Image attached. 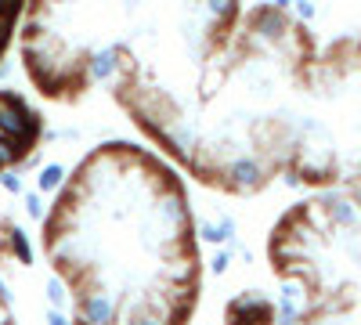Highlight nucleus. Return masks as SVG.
<instances>
[{"label":"nucleus","instance_id":"obj_1","mask_svg":"<svg viewBox=\"0 0 361 325\" xmlns=\"http://www.w3.org/2000/svg\"><path fill=\"white\" fill-rule=\"evenodd\" d=\"M0 127H4V134L15 141V145H22L25 149V141L29 137H37V116L29 112L18 98H11V94H0Z\"/></svg>","mask_w":361,"mask_h":325},{"label":"nucleus","instance_id":"obj_2","mask_svg":"<svg viewBox=\"0 0 361 325\" xmlns=\"http://www.w3.org/2000/svg\"><path fill=\"white\" fill-rule=\"evenodd\" d=\"M307 311H311V286L304 282V275L286 278V282H282V297H279L275 314H279L282 321H296V318H304Z\"/></svg>","mask_w":361,"mask_h":325},{"label":"nucleus","instance_id":"obj_3","mask_svg":"<svg viewBox=\"0 0 361 325\" xmlns=\"http://www.w3.org/2000/svg\"><path fill=\"white\" fill-rule=\"evenodd\" d=\"M224 177L235 192H253L264 185V163L253 159V156H235L228 166H224Z\"/></svg>","mask_w":361,"mask_h":325},{"label":"nucleus","instance_id":"obj_4","mask_svg":"<svg viewBox=\"0 0 361 325\" xmlns=\"http://www.w3.org/2000/svg\"><path fill=\"white\" fill-rule=\"evenodd\" d=\"M116 297L105 289H94V293H87V297L80 300V318L83 321H94V325H105V321H116Z\"/></svg>","mask_w":361,"mask_h":325},{"label":"nucleus","instance_id":"obj_5","mask_svg":"<svg viewBox=\"0 0 361 325\" xmlns=\"http://www.w3.org/2000/svg\"><path fill=\"white\" fill-rule=\"evenodd\" d=\"M228 314H231L235 321H267L271 314H275V304H271L264 293H246V297L231 300Z\"/></svg>","mask_w":361,"mask_h":325},{"label":"nucleus","instance_id":"obj_6","mask_svg":"<svg viewBox=\"0 0 361 325\" xmlns=\"http://www.w3.org/2000/svg\"><path fill=\"white\" fill-rule=\"evenodd\" d=\"M253 33H257V44H275V40H286L289 22L279 8H260L253 18Z\"/></svg>","mask_w":361,"mask_h":325},{"label":"nucleus","instance_id":"obj_7","mask_svg":"<svg viewBox=\"0 0 361 325\" xmlns=\"http://www.w3.org/2000/svg\"><path fill=\"white\" fill-rule=\"evenodd\" d=\"M116 69H119V51H116V47H102V51H94V54H90V62H87V76L94 80V83L112 80Z\"/></svg>","mask_w":361,"mask_h":325},{"label":"nucleus","instance_id":"obj_8","mask_svg":"<svg viewBox=\"0 0 361 325\" xmlns=\"http://www.w3.org/2000/svg\"><path fill=\"white\" fill-rule=\"evenodd\" d=\"M325 210H329V221H333L336 228H354V224H357V206H354V199L336 195L333 202H325Z\"/></svg>","mask_w":361,"mask_h":325},{"label":"nucleus","instance_id":"obj_9","mask_svg":"<svg viewBox=\"0 0 361 325\" xmlns=\"http://www.w3.org/2000/svg\"><path fill=\"white\" fill-rule=\"evenodd\" d=\"M199 239H202V243H214V246H221V243L235 239V221H231V217H224L221 224L202 221V224H199Z\"/></svg>","mask_w":361,"mask_h":325},{"label":"nucleus","instance_id":"obj_10","mask_svg":"<svg viewBox=\"0 0 361 325\" xmlns=\"http://www.w3.org/2000/svg\"><path fill=\"white\" fill-rule=\"evenodd\" d=\"M202 4H206V18L214 22V25L231 22L235 11H238V0H202Z\"/></svg>","mask_w":361,"mask_h":325},{"label":"nucleus","instance_id":"obj_11","mask_svg":"<svg viewBox=\"0 0 361 325\" xmlns=\"http://www.w3.org/2000/svg\"><path fill=\"white\" fill-rule=\"evenodd\" d=\"M66 166L62 163H51V166H44L40 170V177H37V185H40V192H58V188H62L66 185Z\"/></svg>","mask_w":361,"mask_h":325},{"label":"nucleus","instance_id":"obj_12","mask_svg":"<svg viewBox=\"0 0 361 325\" xmlns=\"http://www.w3.org/2000/svg\"><path fill=\"white\" fill-rule=\"evenodd\" d=\"M4 243L15 250V257H18L22 264H33V246H29V239H25V235H22L18 228H11V235H8Z\"/></svg>","mask_w":361,"mask_h":325},{"label":"nucleus","instance_id":"obj_13","mask_svg":"<svg viewBox=\"0 0 361 325\" xmlns=\"http://www.w3.org/2000/svg\"><path fill=\"white\" fill-rule=\"evenodd\" d=\"M44 293H47V304H51V307H62L69 289H66V282L58 278V275H51V278H47V286H44Z\"/></svg>","mask_w":361,"mask_h":325},{"label":"nucleus","instance_id":"obj_14","mask_svg":"<svg viewBox=\"0 0 361 325\" xmlns=\"http://www.w3.org/2000/svg\"><path fill=\"white\" fill-rule=\"evenodd\" d=\"M25 214L33 221H47V202L40 195H25Z\"/></svg>","mask_w":361,"mask_h":325},{"label":"nucleus","instance_id":"obj_15","mask_svg":"<svg viewBox=\"0 0 361 325\" xmlns=\"http://www.w3.org/2000/svg\"><path fill=\"white\" fill-rule=\"evenodd\" d=\"M0 188L11 192V195H18V192H22V177L11 173V170H8V173H0Z\"/></svg>","mask_w":361,"mask_h":325},{"label":"nucleus","instance_id":"obj_16","mask_svg":"<svg viewBox=\"0 0 361 325\" xmlns=\"http://www.w3.org/2000/svg\"><path fill=\"white\" fill-rule=\"evenodd\" d=\"M228 264H231V257H228V253H217L214 260H209V271H214V275H224Z\"/></svg>","mask_w":361,"mask_h":325},{"label":"nucleus","instance_id":"obj_17","mask_svg":"<svg viewBox=\"0 0 361 325\" xmlns=\"http://www.w3.org/2000/svg\"><path fill=\"white\" fill-rule=\"evenodd\" d=\"M296 15L304 18V22H307V18H314V4H311V0H296Z\"/></svg>","mask_w":361,"mask_h":325},{"label":"nucleus","instance_id":"obj_18","mask_svg":"<svg viewBox=\"0 0 361 325\" xmlns=\"http://www.w3.org/2000/svg\"><path fill=\"white\" fill-rule=\"evenodd\" d=\"M47 321H51V325H69V318H66L62 307H51V311H47Z\"/></svg>","mask_w":361,"mask_h":325},{"label":"nucleus","instance_id":"obj_19","mask_svg":"<svg viewBox=\"0 0 361 325\" xmlns=\"http://www.w3.org/2000/svg\"><path fill=\"white\" fill-rule=\"evenodd\" d=\"M347 253H350V260H354V264H361V239H350Z\"/></svg>","mask_w":361,"mask_h":325},{"label":"nucleus","instance_id":"obj_20","mask_svg":"<svg viewBox=\"0 0 361 325\" xmlns=\"http://www.w3.org/2000/svg\"><path fill=\"white\" fill-rule=\"evenodd\" d=\"M289 4H293V0H275V8H279V11H286Z\"/></svg>","mask_w":361,"mask_h":325},{"label":"nucleus","instance_id":"obj_21","mask_svg":"<svg viewBox=\"0 0 361 325\" xmlns=\"http://www.w3.org/2000/svg\"><path fill=\"white\" fill-rule=\"evenodd\" d=\"M354 206H361V185L354 188Z\"/></svg>","mask_w":361,"mask_h":325},{"label":"nucleus","instance_id":"obj_22","mask_svg":"<svg viewBox=\"0 0 361 325\" xmlns=\"http://www.w3.org/2000/svg\"><path fill=\"white\" fill-rule=\"evenodd\" d=\"M357 173H361V163H357Z\"/></svg>","mask_w":361,"mask_h":325},{"label":"nucleus","instance_id":"obj_23","mask_svg":"<svg viewBox=\"0 0 361 325\" xmlns=\"http://www.w3.org/2000/svg\"><path fill=\"white\" fill-rule=\"evenodd\" d=\"M0 246H4V239H0Z\"/></svg>","mask_w":361,"mask_h":325}]
</instances>
